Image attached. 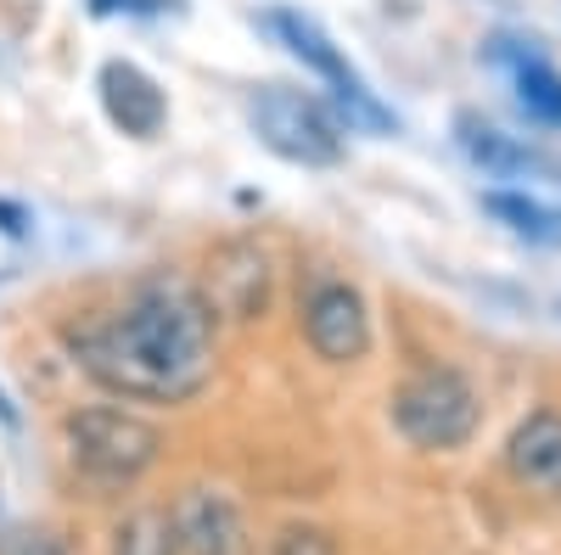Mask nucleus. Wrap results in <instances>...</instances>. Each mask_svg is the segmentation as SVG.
<instances>
[{
    "label": "nucleus",
    "instance_id": "nucleus-1",
    "mask_svg": "<svg viewBox=\"0 0 561 555\" xmlns=\"http://www.w3.org/2000/svg\"><path fill=\"white\" fill-rule=\"evenodd\" d=\"M73 365L113 398L185 404L214 382V309L180 275L140 281L118 309L68 332Z\"/></svg>",
    "mask_w": 561,
    "mask_h": 555
},
{
    "label": "nucleus",
    "instance_id": "nucleus-2",
    "mask_svg": "<svg viewBox=\"0 0 561 555\" xmlns=\"http://www.w3.org/2000/svg\"><path fill=\"white\" fill-rule=\"evenodd\" d=\"M393 421L415 449H460L466 438L478 432L483 404L478 388L449 365H421L415 377L399 382L393 393Z\"/></svg>",
    "mask_w": 561,
    "mask_h": 555
},
{
    "label": "nucleus",
    "instance_id": "nucleus-3",
    "mask_svg": "<svg viewBox=\"0 0 561 555\" xmlns=\"http://www.w3.org/2000/svg\"><path fill=\"white\" fill-rule=\"evenodd\" d=\"M68 449H73V466L96 483H135L163 454V432L135 409L90 404L68 415Z\"/></svg>",
    "mask_w": 561,
    "mask_h": 555
},
{
    "label": "nucleus",
    "instance_id": "nucleus-4",
    "mask_svg": "<svg viewBox=\"0 0 561 555\" xmlns=\"http://www.w3.org/2000/svg\"><path fill=\"white\" fill-rule=\"evenodd\" d=\"M248 118H253V135L298 169H332L343 163V129L337 118L325 113L314 96L293 84H264L259 96L248 102Z\"/></svg>",
    "mask_w": 561,
    "mask_h": 555
},
{
    "label": "nucleus",
    "instance_id": "nucleus-5",
    "mask_svg": "<svg viewBox=\"0 0 561 555\" xmlns=\"http://www.w3.org/2000/svg\"><path fill=\"white\" fill-rule=\"evenodd\" d=\"M264 28L287 45V51L309 68V73H320L325 84H332V96L359 118V124H370V129H388L393 118H388V107H377V96L365 90V79L348 68V57L337 51L332 39L320 34V23L314 18H304V12H287V7H275V12H264Z\"/></svg>",
    "mask_w": 561,
    "mask_h": 555
},
{
    "label": "nucleus",
    "instance_id": "nucleus-6",
    "mask_svg": "<svg viewBox=\"0 0 561 555\" xmlns=\"http://www.w3.org/2000/svg\"><path fill=\"white\" fill-rule=\"evenodd\" d=\"M304 337L325 365H354L370 348V314L348 281H320L304 298Z\"/></svg>",
    "mask_w": 561,
    "mask_h": 555
},
{
    "label": "nucleus",
    "instance_id": "nucleus-7",
    "mask_svg": "<svg viewBox=\"0 0 561 555\" xmlns=\"http://www.w3.org/2000/svg\"><path fill=\"white\" fill-rule=\"evenodd\" d=\"M203 303L225 320H259L270 303V258L253 242H225L208 258Z\"/></svg>",
    "mask_w": 561,
    "mask_h": 555
},
{
    "label": "nucleus",
    "instance_id": "nucleus-8",
    "mask_svg": "<svg viewBox=\"0 0 561 555\" xmlns=\"http://www.w3.org/2000/svg\"><path fill=\"white\" fill-rule=\"evenodd\" d=\"M174 539L185 555H253L248 522L237 511V499L219 488H192L174 505Z\"/></svg>",
    "mask_w": 561,
    "mask_h": 555
},
{
    "label": "nucleus",
    "instance_id": "nucleus-9",
    "mask_svg": "<svg viewBox=\"0 0 561 555\" xmlns=\"http://www.w3.org/2000/svg\"><path fill=\"white\" fill-rule=\"evenodd\" d=\"M102 107L107 118L124 129V135H158L163 118H169V102H163V90L152 73H140L135 62H107L102 68Z\"/></svg>",
    "mask_w": 561,
    "mask_h": 555
},
{
    "label": "nucleus",
    "instance_id": "nucleus-10",
    "mask_svg": "<svg viewBox=\"0 0 561 555\" xmlns=\"http://www.w3.org/2000/svg\"><path fill=\"white\" fill-rule=\"evenodd\" d=\"M505 466H511L517 483L561 499V415H550V409L528 415L505 443Z\"/></svg>",
    "mask_w": 561,
    "mask_h": 555
},
{
    "label": "nucleus",
    "instance_id": "nucleus-11",
    "mask_svg": "<svg viewBox=\"0 0 561 555\" xmlns=\"http://www.w3.org/2000/svg\"><path fill=\"white\" fill-rule=\"evenodd\" d=\"M455 135H460V152L472 158L478 169H489V174H528V169H539V158L523 141H511L505 129L483 124L478 113H460L455 118Z\"/></svg>",
    "mask_w": 561,
    "mask_h": 555
},
{
    "label": "nucleus",
    "instance_id": "nucleus-12",
    "mask_svg": "<svg viewBox=\"0 0 561 555\" xmlns=\"http://www.w3.org/2000/svg\"><path fill=\"white\" fill-rule=\"evenodd\" d=\"M483 208L511 230V236H523V242H539V247H561V213L523 197V192H489Z\"/></svg>",
    "mask_w": 561,
    "mask_h": 555
},
{
    "label": "nucleus",
    "instance_id": "nucleus-13",
    "mask_svg": "<svg viewBox=\"0 0 561 555\" xmlns=\"http://www.w3.org/2000/svg\"><path fill=\"white\" fill-rule=\"evenodd\" d=\"M113 555H180V539H174V517L169 511H135L124 528H118V544Z\"/></svg>",
    "mask_w": 561,
    "mask_h": 555
},
{
    "label": "nucleus",
    "instance_id": "nucleus-14",
    "mask_svg": "<svg viewBox=\"0 0 561 555\" xmlns=\"http://www.w3.org/2000/svg\"><path fill=\"white\" fill-rule=\"evenodd\" d=\"M517 102L539 118V124H561V73L539 57L517 62Z\"/></svg>",
    "mask_w": 561,
    "mask_h": 555
},
{
    "label": "nucleus",
    "instance_id": "nucleus-15",
    "mask_svg": "<svg viewBox=\"0 0 561 555\" xmlns=\"http://www.w3.org/2000/svg\"><path fill=\"white\" fill-rule=\"evenodd\" d=\"M275 555H343V550H337V539L325 533V528L293 522V528L275 533Z\"/></svg>",
    "mask_w": 561,
    "mask_h": 555
},
{
    "label": "nucleus",
    "instance_id": "nucleus-16",
    "mask_svg": "<svg viewBox=\"0 0 561 555\" xmlns=\"http://www.w3.org/2000/svg\"><path fill=\"white\" fill-rule=\"evenodd\" d=\"M0 555H68V550L45 528H0Z\"/></svg>",
    "mask_w": 561,
    "mask_h": 555
},
{
    "label": "nucleus",
    "instance_id": "nucleus-17",
    "mask_svg": "<svg viewBox=\"0 0 561 555\" xmlns=\"http://www.w3.org/2000/svg\"><path fill=\"white\" fill-rule=\"evenodd\" d=\"M90 12H129V18H163V12H180V0H90Z\"/></svg>",
    "mask_w": 561,
    "mask_h": 555
}]
</instances>
